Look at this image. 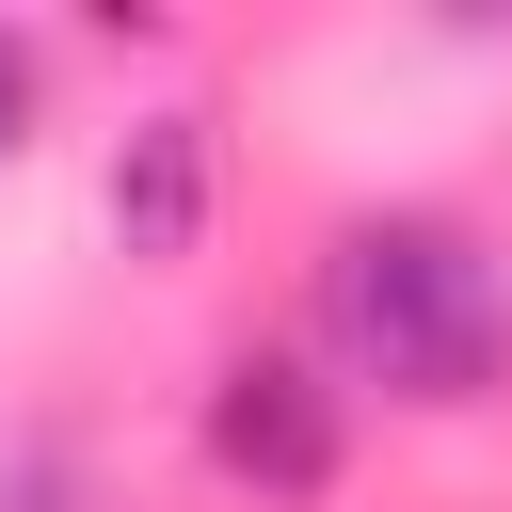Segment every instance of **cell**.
Segmentation results:
<instances>
[{"label":"cell","instance_id":"6da1fadb","mask_svg":"<svg viewBox=\"0 0 512 512\" xmlns=\"http://www.w3.org/2000/svg\"><path fill=\"white\" fill-rule=\"evenodd\" d=\"M320 336L400 416H480L512 384V256L448 208H352L320 240Z\"/></svg>","mask_w":512,"mask_h":512},{"label":"cell","instance_id":"7a4b0ae2","mask_svg":"<svg viewBox=\"0 0 512 512\" xmlns=\"http://www.w3.org/2000/svg\"><path fill=\"white\" fill-rule=\"evenodd\" d=\"M336 464H352V384H320V352L288 336H240L208 368V480L256 512H320Z\"/></svg>","mask_w":512,"mask_h":512},{"label":"cell","instance_id":"3957f363","mask_svg":"<svg viewBox=\"0 0 512 512\" xmlns=\"http://www.w3.org/2000/svg\"><path fill=\"white\" fill-rule=\"evenodd\" d=\"M208 192H224V128L176 96V112H144L128 144H112V240H128V272H176L192 240H208Z\"/></svg>","mask_w":512,"mask_h":512},{"label":"cell","instance_id":"277c9868","mask_svg":"<svg viewBox=\"0 0 512 512\" xmlns=\"http://www.w3.org/2000/svg\"><path fill=\"white\" fill-rule=\"evenodd\" d=\"M32 112H48V64H32V32H0V176H16V144H32Z\"/></svg>","mask_w":512,"mask_h":512}]
</instances>
